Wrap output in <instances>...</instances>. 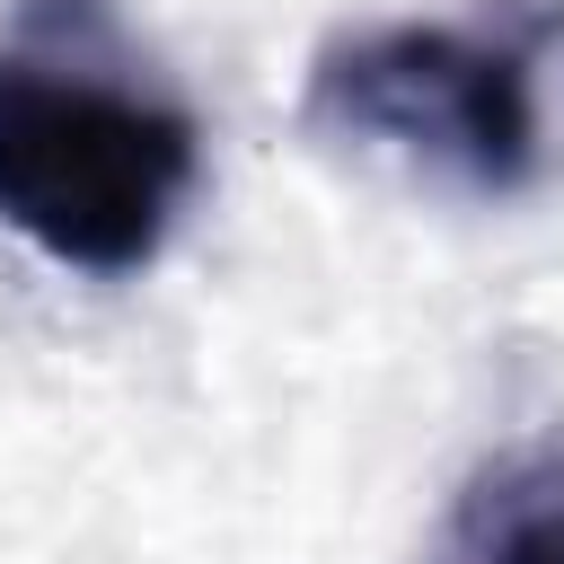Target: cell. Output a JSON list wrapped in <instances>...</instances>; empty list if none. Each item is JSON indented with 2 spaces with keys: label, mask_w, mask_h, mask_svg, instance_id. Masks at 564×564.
Segmentation results:
<instances>
[{
  "label": "cell",
  "mask_w": 564,
  "mask_h": 564,
  "mask_svg": "<svg viewBox=\"0 0 564 564\" xmlns=\"http://www.w3.org/2000/svg\"><path fill=\"white\" fill-rule=\"evenodd\" d=\"M203 185V123L150 88L106 0H26L0 44V229L62 273L123 282L159 264Z\"/></svg>",
  "instance_id": "obj_1"
},
{
  "label": "cell",
  "mask_w": 564,
  "mask_h": 564,
  "mask_svg": "<svg viewBox=\"0 0 564 564\" xmlns=\"http://www.w3.org/2000/svg\"><path fill=\"white\" fill-rule=\"evenodd\" d=\"M300 115L467 203L538 194L564 167V0L344 26L317 44Z\"/></svg>",
  "instance_id": "obj_2"
},
{
  "label": "cell",
  "mask_w": 564,
  "mask_h": 564,
  "mask_svg": "<svg viewBox=\"0 0 564 564\" xmlns=\"http://www.w3.org/2000/svg\"><path fill=\"white\" fill-rule=\"evenodd\" d=\"M485 564H564V502H529L502 520V538L485 546Z\"/></svg>",
  "instance_id": "obj_3"
}]
</instances>
